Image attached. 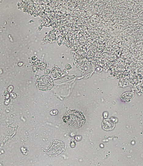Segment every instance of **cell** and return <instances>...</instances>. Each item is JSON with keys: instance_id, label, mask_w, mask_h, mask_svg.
<instances>
[{"instance_id": "1", "label": "cell", "mask_w": 143, "mask_h": 166, "mask_svg": "<svg viewBox=\"0 0 143 166\" xmlns=\"http://www.w3.org/2000/svg\"><path fill=\"white\" fill-rule=\"evenodd\" d=\"M64 122L73 128H79L84 125L85 118L83 113L76 110L69 111L63 117Z\"/></svg>"}, {"instance_id": "4", "label": "cell", "mask_w": 143, "mask_h": 166, "mask_svg": "<svg viewBox=\"0 0 143 166\" xmlns=\"http://www.w3.org/2000/svg\"><path fill=\"white\" fill-rule=\"evenodd\" d=\"M115 126V123L111 119H107L104 120L103 123V128L105 130H111Z\"/></svg>"}, {"instance_id": "5", "label": "cell", "mask_w": 143, "mask_h": 166, "mask_svg": "<svg viewBox=\"0 0 143 166\" xmlns=\"http://www.w3.org/2000/svg\"><path fill=\"white\" fill-rule=\"evenodd\" d=\"M134 95L132 93L128 92L124 93L121 97V99L124 102H129L133 98Z\"/></svg>"}, {"instance_id": "7", "label": "cell", "mask_w": 143, "mask_h": 166, "mask_svg": "<svg viewBox=\"0 0 143 166\" xmlns=\"http://www.w3.org/2000/svg\"><path fill=\"white\" fill-rule=\"evenodd\" d=\"M51 70L50 69H48L46 71L45 73L47 74H49L50 73Z\"/></svg>"}, {"instance_id": "3", "label": "cell", "mask_w": 143, "mask_h": 166, "mask_svg": "<svg viewBox=\"0 0 143 166\" xmlns=\"http://www.w3.org/2000/svg\"><path fill=\"white\" fill-rule=\"evenodd\" d=\"M64 143L60 141L55 140L52 141L48 147L47 152L51 156H55L62 152L63 150Z\"/></svg>"}, {"instance_id": "2", "label": "cell", "mask_w": 143, "mask_h": 166, "mask_svg": "<svg viewBox=\"0 0 143 166\" xmlns=\"http://www.w3.org/2000/svg\"><path fill=\"white\" fill-rule=\"evenodd\" d=\"M54 86L52 79L50 76L44 75L40 77L36 83V86L39 90L43 91L51 90Z\"/></svg>"}, {"instance_id": "6", "label": "cell", "mask_w": 143, "mask_h": 166, "mask_svg": "<svg viewBox=\"0 0 143 166\" xmlns=\"http://www.w3.org/2000/svg\"><path fill=\"white\" fill-rule=\"evenodd\" d=\"M65 68L68 70H70L72 68V66L71 64L69 63H67L65 65Z\"/></svg>"}]
</instances>
